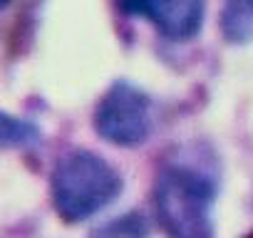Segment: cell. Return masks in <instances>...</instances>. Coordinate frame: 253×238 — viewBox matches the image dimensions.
<instances>
[{"mask_svg":"<svg viewBox=\"0 0 253 238\" xmlns=\"http://www.w3.org/2000/svg\"><path fill=\"white\" fill-rule=\"evenodd\" d=\"M218 184L196 157L176 154L162 161L154 176V211L169 238H213Z\"/></svg>","mask_w":253,"mask_h":238,"instance_id":"obj_1","label":"cell"},{"mask_svg":"<svg viewBox=\"0 0 253 238\" xmlns=\"http://www.w3.org/2000/svg\"><path fill=\"white\" fill-rule=\"evenodd\" d=\"M124 191L119 169L102 154L75 147L65 152L50 174V196L57 216L67 223L87 221L109 208Z\"/></svg>","mask_w":253,"mask_h":238,"instance_id":"obj_2","label":"cell"},{"mask_svg":"<svg viewBox=\"0 0 253 238\" xmlns=\"http://www.w3.org/2000/svg\"><path fill=\"white\" fill-rule=\"evenodd\" d=\"M157 124L154 99L129 79L107 87L92 112V129L107 144L134 149L149 142Z\"/></svg>","mask_w":253,"mask_h":238,"instance_id":"obj_3","label":"cell"},{"mask_svg":"<svg viewBox=\"0 0 253 238\" xmlns=\"http://www.w3.org/2000/svg\"><path fill=\"white\" fill-rule=\"evenodd\" d=\"M122 15L149 23L169 42L194 40L206 18V0H114Z\"/></svg>","mask_w":253,"mask_h":238,"instance_id":"obj_4","label":"cell"},{"mask_svg":"<svg viewBox=\"0 0 253 238\" xmlns=\"http://www.w3.org/2000/svg\"><path fill=\"white\" fill-rule=\"evenodd\" d=\"M218 30L228 45L253 42V0H221Z\"/></svg>","mask_w":253,"mask_h":238,"instance_id":"obj_5","label":"cell"},{"mask_svg":"<svg viewBox=\"0 0 253 238\" xmlns=\"http://www.w3.org/2000/svg\"><path fill=\"white\" fill-rule=\"evenodd\" d=\"M0 139H3V147H8V149H13V147L25 149V147L40 142V129L35 124H30L28 119L3 112V117H0Z\"/></svg>","mask_w":253,"mask_h":238,"instance_id":"obj_6","label":"cell"},{"mask_svg":"<svg viewBox=\"0 0 253 238\" xmlns=\"http://www.w3.org/2000/svg\"><path fill=\"white\" fill-rule=\"evenodd\" d=\"M92 238H149V226L142 213H124L94 231Z\"/></svg>","mask_w":253,"mask_h":238,"instance_id":"obj_7","label":"cell"},{"mask_svg":"<svg viewBox=\"0 0 253 238\" xmlns=\"http://www.w3.org/2000/svg\"><path fill=\"white\" fill-rule=\"evenodd\" d=\"M13 3V0H3V5H10Z\"/></svg>","mask_w":253,"mask_h":238,"instance_id":"obj_8","label":"cell"}]
</instances>
